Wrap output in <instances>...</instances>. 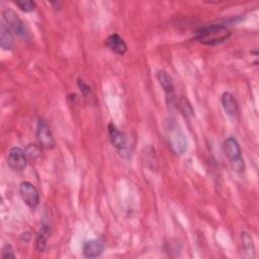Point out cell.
Here are the masks:
<instances>
[{"label":"cell","mask_w":259,"mask_h":259,"mask_svg":"<svg viewBox=\"0 0 259 259\" xmlns=\"http://www.w3.org/2000/svg\"><path fill=\"white\" fill-rule=\"evenodd\" d=\"M231 36L230 29L222 24H211L200 27L195 32V39L205 46H217Z\"/></svg>","instance_id":"1"},{"label":"cell","mask_w":259,"mask_h":259,"mask_svg":"<svg viewBox=\"0 0 259 259\" xmlns=\"http://www.w3.org/2000/svg\"><path fill=\"white\" fill-rule=\"evenodd\" d=\"M167 135L169 145L173 152L177 155H182L187 149V140L179 124H177L175 121H170Z\"/></svg>","instance_id":"2"},{"label":"cell","mask_w":259,"mask_h":259,"mask_svg":"<svg viewBox=\"0 0 259 259\" xmlns=\"http://www.w3.org/2000/svg\"><path fill=\"white\" fill-rule=\"evenodd\" d=\"M225 153L227 157L231 161L232 168L237 172H242L245 169L244 159L242 158V151L238 141L233 138L229 137L225 141Z\"/></svg>","instance_id":"3"},{"label":"cell","mask_w":259,"mask_h":259,"mask_svg":"<svg viewBox=\"0 0 259 259\" xmlns=\"http://www.w3.org/2000/svg\"><path fill=\"white\" fill-rule=\"evenodd\" d=\"M2 21L11 30L13 34H16L21 37H27L28 30L26 25L12 9L7 8L3 10Z\"/></svg>","instance_id":"4"},{"label":"cell","mask_w":259,"mask_h":259,"mask_svg":"<svg viewBox=\"0 0 259 259\" xmlns=\"http://www.w3.org/2000/svg\"><path fill=\"white\" fill-rule=\"evenodd\" d=\"M19 192L27 206H29L30 208H34L38 205L39 193L32 183L28 181H22L19 184Z\"/></svg>","instance_id":"5"},{"label":"cell","mask_w":259,"mask_h":259,"mask_svg":"<svg viewBox=\"0 0 259 259\" xmlns=\"http://www.w3.org/2000/svg\"><path fill=\"white\" fill-rule=\"evenodd\" d=\"M36 139L41 148L53 149L56 145L55 139L52 135L49 124L42 118L38 119L36 125Z\"/></svg>","instance_id":"6"},{"label":"cell","mask_w":259,"mask_h":259,"mask_svg":"<svg viewBox=\"0 0 259 259\" xmlns=\"http://www.w3.org/2000/svg\"><path fill=\"white\" fill-rule=\"evenodd\" d=\"M7 164L14 171L19 172L24 170L27 164V157L25 152L18 147L11 148L7 155Z\"/></svg>","instance_id":"7"},{"label":"cell","mask_w":259,"mask_h":259,"mask_svg":"<svg viewBox=\"0 0 259 259\" xmlns=\"http://www.w3.org/2000/svg\"><path fill=\"white\" fill-rule=\"evenodd\" d=\"M223 108L225 112L232 118H236L239 115V105L235 96L231 92H224L221 98Z\"/></svg>","instance_id":"8"},{"label":"cell","mask_w":259,"mask_h":259,"mask_svg":"<svg viewBox=\"0 0 259 259\" xmlns=\"http://www.w3.org/2000/svg\"><path fill=\"white\" fill-rule=\"evenodd\" d=\"M104 243L100 239H92L86 241L83 245V255L87 258H95L102 254Z\"/></svg>","instance_id":"9"},{"label":"cell","mask_w":259,"mask_h":259,"mask_svg":"<svg viewBox=\"0 0 259 259\" xmlns=\"http://www.w3.org/2000/svg\"><path fill=\"white\" fill-rule=\"evenodd\" d=\"M108 134L111 141V144L116 148L119 152L126 149V137L125 135L120 132L113 123L108 124Z\"/></svg>","instance_id":"10"},{"label":"cell","mask_w":259,"mask_h":259,"mask_svg":"<svg viewBox=\"0 0 259 259\" xmlns=\"http://www.w3.org/2000/svg\"><path fill=\"white\" fill-rule=\"evenodd\" d=\"M105 45L111 52H113L119 56L124 55L127 50V46H126L125 41L123 40V38L116 33L110 34L106 38Z\"/></svg>","instance_id":"11"},{"label":"cell","mask_w":259,"mask_h":259,"mask_svg":"<svg viewBox=\"0 0 259 259\" xmlns=\"http://www.w3.org/2000/svg\"><path fill=\"white\" fill-rule=\"evenodd\" d=\"M156 77L159 81V84L161 85L163 90L166 92V94L173 97L174 82H173V78L171 77V75L165 70H159L157 72Z\"/></svg>","instance_id":"12"},{"label":"cell","mask_w":259,"mask_h":259,"mask_svg":"<svg viewBox=\"0 0 259 259\" xmlns=\"http://www.w3.org/2000/svg\"><path fill=\"white\" fill-rule=\"evenodd\" d=\"M0 45L4 51H11L14 48L13 33L3 21L0 25Z\"/></svg>","instance_id":"13"},{"label":"cell","mask_w":259,"mask_h":259,"mask_svg":"<svg viewBox=\"0 0 259 259\" xmlns=\"http://www.w3.org/2000/svg\"><path fill=\"white\" fill-rule=\"evenodd\" d=\"M49 237H50V228L49 226L42 225L35 238V247L38 252H44L46 250Z\"/></svg>","instance_id":"14"},{"label":"cell","mask_w":259,"mask_h":259,"mask_svg":"<svg viewBox=\"0 0 259 259\" xmlns=\"http://www.w3.org/2000/svg\"><path fill=\"white\" fill-rule=\"evenodd\" d=\"M177 108H179L181 113L186 117L194 115V110L192 108V105L190 104L188 99L183 96L179 97V99L177 100Z\"/></svg>","instance_id":"15"},{"label":"cell","mask_w":259,"mask_h":259,"mask_svg":"<svg viewBox=\"0 0 259 259\" xmlns=\"http://www.w3.org/2000/svg\"><path fill=\"white\" fill-rule=\"evenodd\" d=\"M25 155L27 157V159L31 160V161H36L40 158V155H41V150H40V147L35 145V144H29L25 150Z\"/></svg>","instance_id":"16"},{"label":"cell","mask_w":259,"mask_h":259,"mask_svg":"<svg viewBox=\"0 0 259 259\" xmlns=\"http://www.w3.org/2000/svg\"><path fill=\"white\" fill-rule=\"evenodd\" d=\"M15 4L19 7L20 10H22L24 12H31L36 7L35 2L31 1V0H17V1H15Z\"/></svg>","instance_id":"17"},{"label":"cell","mask_w":259,"mask_h":259,"mask_svg":"<svg viewBox=\"0 0 259 259\" xmlns=\"http://www.w3.org/2000/svg\"><path fill=\"white\" fill-rule=\"evenodd\" d=\"M242 241H243V245H244L245 249H248V250H251L252 252H254L253 240H252V237L248 233H242Z\"/></svg>","instance_id":"18"},{"label":"cell","mask_w":259,"mask_h":259,"mask_svg":"<svg viewBox=\"0 0 259 259\" xmlns=\"http://www.w3.org/2000/svg\"><path fill=\"white\" fill-rule=\"evenodd\" d=\"M1 257L3 259L6 258H15V254H14V250L12 248V246L10 244H5L3 246L2 249V253H1Z\"/></svg>","instance_id":"19"},{"label":"cell","mask_w":259,"mask_h":259,"mask_svg":"<svg viewBox=\"0 0 259 259\" xmlns=\"http://www.w3.org/2000/svg\"><path fill=\"white\" fill-rule=\"evenodd\" d=\"M78 86H79L81 92H82L84 95H88V94L91 93L90 87H89L83 80H80V79L78 80Z\"/></svg>","instance_id":"20"}]
</instances>
